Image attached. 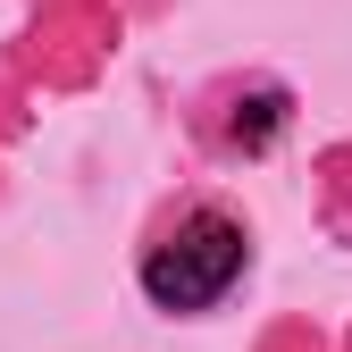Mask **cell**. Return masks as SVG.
<instances>
[{"label":"cell","instance_id":"6da1fadb","mask_svg":"<svg viewBox=\"0 0 352 352\" xmlns=\"http://www.w3.org/2000/svg\"><path fill=\"white\" fill-rule=\"evenodd\" d=\"M243 269H252V227H243L227 201H185V210L143 243V260H135L143 302L168 311V319L218 311V302L243 285Z\"/></svg>","mask_w":352,"mask_h":352}]
</instances>
